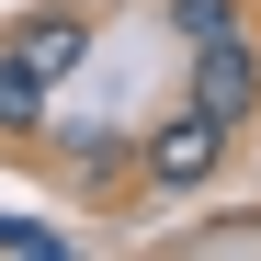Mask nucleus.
I'll list each match as a JSON object with an SVG mask.
<instances>
[{
  "instance_id": "f03ea898",
  "label": "nucleus",
  "mask_w": 261,
  "mask_h": 261,
  "mask_svg": "<svg viewBox=\"0 0 261 261\" xmlns=\"http://www.w3.org/2000/svg\"><path fill=\"white\" fill-rule=\"evenodd\" d=\"M193 102H204L216 125H250V114H261V57H250V34L193 46Z\"/></svg>"
},
{
  "instance_id": "423d86ee",
  "label": "nucleus",
  "mask_w": 261,
  "mask_h": 261,
  "mask_svg": "<svg viewBox=\"0 0 261 261\" xmlns=\"http://www.w3.org/2000/svg\"><path fill=\"white\" fill-rule=\"evenodd\" d=\"M46 250H57L46 216H0V261H46Z\"/></svg>"
},
{
  "instance_id": "20e7f679",
  "label": "nucleus",
  "mask_w": 261,
  "mask_h": 261,
  "mask_svg": "<svg viewBox=\"0 0 261 261\" xmlns=\"http://www.w3.org/2000/svg\"><path fill=\"white\" fill-rule=\"evenodd\" d=\"M46 91L57 80H34L12 46H0V137H46Z\"/></svg>"
},
{
  "instance_id": "f257e3e1",
  "label": "nucleus",
  "mask_w": 261,
  "mask_h": 261,
  "mask_svg": "<svg viewBox=\"0 0 261 261\" xmlns=\"http://www.w3.org/2000/svg\"><path fill=\"white\" fill-rule=\"evenodd\" d=\"M227 137H239V125H216L204 102H182V114H170L159 137H148V159H137V170H148L159 193H193V182H216V159H227Z\"/></svg>"
},
{
  "instance_id": "7ed1b4c3",
  "label": "nucleus",
  "mask_w": 261,
  "mask_h": 261,
  "mask_svg": "<svg viewBox=\"0 0 261 261\" xmlns=\"http://www.w3.org/2000/svg\"><path fill=\"white\" fill-rule=\"evenodd\" d=\"M0 46H12L34 80H68L80 57H91V23H80V12H23L12 34H0Z\"/></svg>"
},
{
  "instance_id": "39448f33",
  "label": "nucleus",
  "mask_w": 261,
  "mask_h": 261,
  "mask_svg": "<svg viewBox=\"0 0 261 261\" xmlns=\"http://www.w3.org/2000/svg\"><path fill=\"white\" fill-rule=\"evenodd\" d=\"M170 23H182V46H227V34H250V0H170Z\"/></svg>"
}]
</instances>
